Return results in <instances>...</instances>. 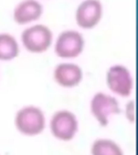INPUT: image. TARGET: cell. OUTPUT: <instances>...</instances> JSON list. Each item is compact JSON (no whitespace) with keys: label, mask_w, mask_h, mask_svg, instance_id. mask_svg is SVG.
Instances as JSON below:
<instances>
[{"label":"cell","mask_w":138,"mask_h":155,"mask_svg":"<svg viewBox=\"0 0 138 155\" xmlns=\"http://www.w3.org/2000/svg\"><path fill=\"white\" fill-rule=\"evenodd\" d=\"M19 40L21 48H24L27 53L40 55L52 48L54 34L48 25L36 23L24 27Z\"/></svg>","instance_id":"obj_1"},{"label":"cell","mask_w":138,"mask_h":155,"mask_svg":"<svg viewBox=\"0 0 138 155\" xmlns=\"http://www.w3.org/2000/svg\"><path fill=\"white\" fill-rule=\"evenodd\" d=\"M13 125L21 135L25 137H36L45 129V114L41 108L35 104H26L15 112Z\"/></svg>","instance_id":"obj_2"},{"label":"cell","mask_w":138,"mask_h":155,"mask_svg":"<svg viewBox=\"0 0 138 155\" xmlns=\"http://www.w3.org/2000/svg\"><path fill=\"white\" fill-rule=\"evenodd\" d=\"M52 48L58 58L71 61L83 53L85 48V39L79 30L66 29L54 37Z\"/></svg>","instance_id":"obj_3"},{"label":"cell","mask_w":138,"mask_h":155,"mask_svg":"<svg viewBox=\"0 0 138 155\" xmlns=\"http://www.w3.org/2000/svg\"><path fill=\"white\" fill-rule=\"evenodd\" d=\"M106 84L112 94L123 98L130 97L134 88L131 71L121 64H116L108 68L106 72Z\"/></svg>","instance_id":"obj_4"},{"label":"cell","mask_w":138,"mask_h":155,"mask_svg":"<svg viewBox=\"0 0 138 155\" xmlns=\"http://www.w3.org/2000/svg\"><path fill=\"white\" fill-rule=\"evenodd\" d=\"M104 17V5L100 0H82L75 11L76 25L83 30L96 28Z\"/></svg>","instance_id":"obj_5"},{"label":"cell","mask_w":138,"mask_h":155,"mask_svg":"<svg viewBox=\"0 0 138 155\" xmlns=\"http://www.w3.org/2000/svg\"><path fill=\"white\" fill-rule=\"evenodd\" d=\"M50 130L54 138L61 141H70L78 133L77 116L69 110H58L50 119Z\"/></svg>","instance_id":"obj_6"},{"label":"cell","mask_w":138,"mask_h":155,"mask_svg":"<svg viewBox=\"0 0 138 155\" xmlns=\"http://www.w3.org/2000/svg\"><path fill=\"white\" fill-rule=\"evenodd\" d=\"M90 110L95 120L103 127L109 124L110 116L118 115L121 112L116 97L104 92L95 93L90 102Z\"/></svg>","instance_id":"obj_7"},{"label":"cell","mask_w":138,"mask_h":155,"mask_svg":"<svg viewBox=\"0 0 138 155\" xmlns=\"http://www.w3.org/2000/svg\"><path fill=\"white\" fill-rule=\"evenodd\" d=\"M44 13L40 0H19L12 10V21L19 26L26 27L39 23Z\"/></svg>","instance_id":"obj_8"},{"label":"cell","mask_w":138,"mask_h":155,"mask_svg":"<svg viewBox=\"0 0 138 155\" xmlns=\"http://www.w3.org/2000/svg\"><path fill=\"white\" fill-rule=\"evenodd\" d=\"M82 79V68L71 61L59 63L53 69L54 82L63 88H73L80 84Z\"/></svg>","instance_id":"obj_9"},{"label":"cell","mask_w":138,"mask_h":155,"mask_svg":"<svg viewBox=\"0 0 138 155\" xmlns=\"http://www.w3.org/2000/svg\"><path fill=\"white\" fill-rule=\"evenodd\" d=\"M19 40L8 31H0V63H11L21 54Z\"/></svg>","instance_id":"obj_10"},{"label":"cell","mask_w":138,"mask_h":155,"mask_svg":"<svg viewBox=\"0 0 138 155\" xmlns=\"http://www.w3.org/2000/svg\"><path fill=\"white\" fill-rule=\"evenodd\" d=\"M92 155H124L120 145L110 139H97L91 148Z\"/></svg>","instance_id":"obj_11"},{"label":"cell","mask_w":138,"mask_h":155,"mask_svg":"<svg viewBox=\"0 0 138 155\" xmlns=\"http://www.w3.org/2000/svg\"><path fill=\"white\" fill-rule=\"evenodd\" d=\"M125 114L129 121L134 122V120H135V104H134V101L127 102L125 107Z\"/></svg>","instance_id":"obj_12"},{"label":"cell","mask_w":138,"mask_h":155,"mask_svg":"<svg viewBox=\"0 0 138 155\" xmlns=\"http://www.w3.org/2000/svg\"><path fill=\"white\" fill-rule=\"evenodd\" d=\"M0 77H1V71H0Z\"/></svg>","instance_id":"obj_13"},{"label":"cell","mask_w":138,"mask_h":155,"mask_svg":"<svg viewBox=\"0 0 138 155\" xmlns=\"http://www.w3.org/2000/svg\"><path fill=\"white\" fill-rule=\"evenodd\" d=\"M40 1H44V0H40Z\"/></svg>","instance_id":"obj_14"}]
</instances>
